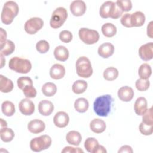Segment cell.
Instances as JSON below:
<instances>
[{"instance_id":"50","label":"cell","mask_w":153,"mask_h":153,"mask_svg":"<svg viewBox=\"0 0 153 153\" xmlns=\"http://www.w3.org/2000/svg\"><path fill=\"white\" fill-rule=\"evenodd\" d=\"M0 56H1V68H2L3 67V66L5 64V59L4 58V56L2 54H0Z\"/></svg>"},{"instance_id":"15","label":"cell","mask_w":153,"mask_h":153,"mask_svg":"<svg viewBox=\"0 0 153 153\" xmlns=\"http://www.w3.org/2000/svg\"><path fill=\"white\" fill-rule=\"evenodd\" d=\"M134 94L133 88L128 86L122 87L118 91V98L123 102H130Z\"/></svg>"},{"instance_id":"23","label":"cell","mask_w":153,"mask_h":153,"mask_svg":"<svg viewBox=\"0 0 153 153\" xmlns=\"http://www.w3.org/2000/svg\"><path fill=\"white\" fill-rule=\"evenodd\" d=\"M66 140L69 144L78 146L81 142V134L76 131L72 130L69 131L66 135Z\"/></svg>"},{"instance_id":"14","label":"cell","mask_w":153,"mask_h":153,"mask_svg":"<svg viewBox=\"0 0 153 153\" xmlns=\"http://www.w3.org/2000/svg\"><path fill=\"white\" fill-rule=\"evenodd\" d=\"M27 128L29 131L33 134H38L42 132L45 128V123L41 120L35 119L30 121L28 125Z\"/></svg>"},{"instance_id":"6","label":"cell","mask_w":153,"mask_h":153,"mask_svg":"<svg viewBox=\"0 0 153 153\" xmlns=\"http://www.w3.org/2000/svg\"><path fill=\"white\" fill-rule=\"evenodd\" d=\"M51 144V137L46 134L32 139L30 142V148L34 152H40L48 148Z\"/></svg>"},{"instance_id":"31","label":"cell","mask_w":153,"mask_h":153,"mask_svg":"<svg viewBox=\"0 0 153 153\" xmlns=\"http://www.w3.org/2000/svg\"><path fill=\"white\" fill-rule=\"evenodd\" d=\"M138 74L140 78L148 79L152 74V69L149 65L148 63H143L139 68Z\"/></svg>"},{"instance_id":"46","label":"cell","mask_w":153,"mask_h":153,"mask_svg":"<svg viewBox=\"0 0 153 153\" xmlns=\"http://www.w3.org/2000/svg\"><path fill=\"white\" fill-rule=\"evenodd\" d=\"M118 153H121V152L132 153L133 149H132L131 147L129 145H123L120 148V149L118 150Z\"/></svg>"},{"instance_id":"29","label":"cell","mask_w":153,"mask_h":153,"mask_svg":"<svg viewBox=\"0 0 153 153\" xmlns=\"http://www.w3.org/2000/svg\"><path fill=\"white\" fill-rule=\"evenodd\" d=\"M87 88V82L84 80H77L72 85V91L75 94L83 93Z\"/></svg>"},{"instance_id":"30","label":"cell","mask_w":153,"mask_h":153,"mask_svg":"<svg viewBox=\"0 0 153 153\" xmlns=\"http://www.w3.org/2000/svg\"><path fill=\"white\" fill-rule=\"evenodd\" d=\"M1 109L2 113L7 117L12 116L15 112V106L14 103L8 100L4 101L2 103Z\"/></svg>"},{"instance_id":"47","label":"cell","mask_w":153,"mask_h":153,"mask_svg":"<svg viewBox=\"0 0 153 153\" xmlns=\"http://www.w3.org/2000/svg\"><path fill=\"white\" fill-rule=\"evenodd\" d=\"M152 23L153 22L151 21L147 26V35L151 38H152V34H153L152 33Z\"/></svg>"},{"instance_id":"17","label":"cell","mask_w":153,"mask_h":153,"mask_svg":"<svg viewBox=\"0 0 153 153\" xmlns=\"http://www.w3.org/2000/svg\"><path fill=\"white\" fill-rule=\"evenodd\" d=\"M39 112L44 116L50 115L54 111L53 103L47 100H42L38 104Z\"/></svg>"},{"instance_id":"39","label":"cell","mask_w":153,"mask_h":153,"mask_svg":"<svg viewBox=\"0 0 153 153\" xmlns=\"http://www.w3.org/2000/svg\"><path fill=\"white\" fill-rule=\"evenodd\" d=\"M18 87L23 90V88L28 85H33L32 79L29 76H21L17 79V81Z\"/></svg>"},{"instance_id":"2","label":"cell","mask_w":153,"mask_h":153,"mask_svg":"<svg viewBox=\"0 0 153 153\" xmlns=\"http://www.w3.org/2000/svg\"><path fill=\"white\" fill-rule=\"evenodd\" d=\"M19 6L16 2L13 1L6 2L2 8L1 19L5 25L11 24L14 18L17 16L19 13Z\"/></svg>"},{"instance_id":"16","label":"cell","mask_w":153,"mask_h":153,"mask_svg":"<svg viewBox=\"0 0 153 153\" xmlns=\"http://www.w3.org/2000/svg\"><path fill=\"white\" fill-rule=\"evenodd\" d=\"M97 52L100 57L108 58L114 54V46L110 42H105L99 47Z\"/></svg>"},{"instance_id":"38","label":"cell","mask_w":153,"mask_h":153,"mask_svg":"<svg viewBox=\"0 0 153 153\" xmlns=\"http://www.w3.org/2000/svg\"><path fill=\"white\" fill-rule=\"evenodd\" d=\"M36 50L40 53H47L49 48L50 45L48 42L45 40H40L36 44Z\"/></svg>"},{"instance_id":"43","label":"cell","mask_w":153,"mask_h":153,"mask_svg":"<svg viewBox=\"0 0 153 153\" xmlns=\"http://www.w3.org/2000/svg\"><path fill=\"white\" fill-rule=\"evenodd\" d=\"M131 14L129 13H126L124 14L121 19V23L123 26L126 27H131L132 26L131 25Z\"/></svg>"},{"instance_id":"21","label":"cell","mask_w":153,"mask_h":153,"mask_svg":"<svg viewBox=\"0 0 153 153\" xmlns=\"http://www.w3.org/2000/svg\"><path fill=\"white\" fill-rule=\"evenodd\" d=\"M69 51L67 48L63 45H59L55 48L54 50V56L56 60L65 62L69 57Z\"/></svg>"},{"instance_id":"44","label":"cell","mask_w":153,"mask_h":153,"mask_svg":"<svg viewBox=\"0 0 153 153\" xmlns=\"http://www.w3.org/2000/svg\"><path fill=\"white\" fill-rule=\"evenodd\" d=\"M62 153L64 152H74V153H79V152H82L83 153L84 151L80 148H74L72 146H66L63 148V149L62 151Z\"/></svg>"},{"instance_id":"26","label":"cell","mask_w":153,"mask_h":153,"mask_svg":"<svg viewBox=\"0 0 153 153\" xmlns=\"http://www.w3.org/2000/svg\"><path fill=\"white\" fill-rule=\"evenodd\" d=\"M89 103L88 100L83 97L77 99L74 103V108L76 111L83 113L88 110Z\"/></svg>"},{"instance_id":"42","label":"cell","mask_w":153,"mask_h":153,"mask_svg":"<svg viewBox=\"0 0 153 153\" xmlns=\"http://www.w3.org/2000/svg\"><path fill=\"white\" fill-rule=\"evenodd\" d=\"M72 33L67 30H64L60 32L59 33V38L60 41L65 43H68L71 42L72 39Z\"/></svg>"},{"instance_id":"9","label":"cell","mask_w":153,"mask_h":153,"mask_svg":"<svg viewBox=\"0 0 153 153\" xmlns=\"http://www.w3.org/2000/svg\"><path fill=\"white\" fill-rule=\"evenodd\" d=\"M44 25V22L39 17H32L27 20L24 26L25 30L30 35L35 34Z\"/></svg>"},{"instance_id":"34","label":"cell","mask_w":153,"mask_h":153,"mask_svg":"<svg viewBox=\"0 0 153 153\" xmlns=\"http://www.w3.org/2000/svg\"><path fill=\"white\" fill-rule=\"evenodd\" d=\"M15 50V45L13 41L7 39L4 44V45L1 48L0 54L4 56H9Z\"/></svg>"},{"instance_id":"40","label":"cell","mask_w":153,"mask_h":153,"mask_svg":"<svg viewBox=\"0 0 153 153\" xmlns=\"http://www.w3.org/2000/svg\"><path fill=\"white\" fill-rule=\"evenodd\" d=\"M24 95L27 98H33L36 96V90L33 85H28L23 88Z\"/></svg>"},{"instance_id":"5","label":"cell","mask_w":153,"mask_h":153,"mask_svg":"<svg viewBox=\"0 0 153 153\" xmlns=\"http://www.w3.org/2000/svg\"><path fill=\"white\" fill-rule=\"evenodd\" d=\"M68 17L67 10L63 7L57 8L52 13L51 19L50 20V26L53 29L60 27Z\"/></svg>"},{"instance_id":"13","label":"cell","mask_w":153,"mask_h":153,"mask_svg":"<svg viewBox=\"0 0 153 153\" xmlns=\"http://www.w3.org/2000/svg\"><path fill=\"white\" fill-rule=\"evenodd\" d=\"M69 121V115L66 112L64 111H59L57 112L53 118V122L54 125L59 128H63L67 126Z\"/></svg>"},{"instance_id":"48","label":"cell","mask_w":153,"mask_h":153,"mask_svg":"<svg viewBox=\"0 0 153 153\" xmlns=\"http://www.w3.org/2000/svg\"><path fill=\"white\" fill-rule=\"evenodd\" d=\"M107 151L105 147L102 145H99L97 146V149L95 151L94 153H97V152H100V153H106Z\"/></svg>"},{"instance_id":"49","label":"cell","mask_w":153,"mask_h":153,"mask_svg":"<svg viewBox=\"0 0 153 153\" xmlns=\"http://www.w3.org/2000/svg\"><path fill=\"white\" fill-rule=\"evenodd\" d=\"M1 128L3 127H7V122L4 120L2 118H1Z\"/></svg>"},{"instance_id":"11","label":"cell","mask_w":153,"mask_h":153,"mask_svg":"<svg viewBox=\"0 0 153 153\" xmlns=\"http://www.w3.org/2000/svg\"><path fill=\"white\" fill-rule=\"evenodd\" d=\"M85 3L81 0H75L71 2L70 5V10L72 14L75 16H81L86 11Z\"/></svg>"},{"instance_id":"8","label":"cell","mask_w":153,"mask_h":153,"mask_svg":"<svg viewBox=\"0 0 153 153\" xmlns=\"http://www.w3.org/2000/svg\"><path fill=\"white\" fill-rule=\"evenodd\" d=\"M117 11V4L113 1H106L100 7L99 14L101 17L107 19L111 17L114 19Z\"/></svg>"},{"instance_id":"41","label":"cell","mask_w":153,"mask_h":153,"mask_svg":"<svg viewBox=\"0 0 153 153\" xmlns=\"http://www.w3.org/2000/svg\"><path fill=\"white\" fill-rule=\"evenodd\" d=\"M139 129L140 132L142 134H144L146 136L151 135L153 132V125H151V126L147 125L142 122L139 125Z\"/></svg>"},{"instance_id":"7","label":"cell","mask_w":153,"mask_h":153,"mask_svg":"<svg viewBox=\"0 0 153 153\" xmlns=\"http://www.w3.org/2000/svg\"><path fill=\"white\" fill-rule=\"evenodd\" d=\"M79 37L81 40L88 45L93 44L99 39V34L97 31L93 29L82 27L79 30Z\"/></svg>"},{"instance_id":"27","label":"cell","mask_w":153,"mask_h":153,"mask_svg":"<svg viewBox=\"0 0 153 153\" xmlns=\"http://www.w3.org/2000/svg\"><path fill=\"white\" fill-rule=\"evenodd\" d=\"M42 93L47 97H51L54 96L57 91L56 85L50 82L45 83L42 87Z\"/></svg>"},{"instance_id":"45","label":"cell","mask_w":153,"mask_h":153,"mask_svg":"<svg viewBox=\"0 0 153 153\" xmlns=\"http://www.w3.org/2000/svg\"><path fill=\"white\" fill-rule=\"evenodd\" d=\"M7 32L6 31L3 29V28H1V39H0V47L2 48L6 41H7Z\"/></svg>"},{"instance_id":"22","label":"cell","mask_w":153,"mask_h":153,"mask_svg":"<svg viewBox=\"0 0 153 153\" xmlns=\"http://www.w3.org/2000/svg\"><path fill=\"white\" fill-rule=\"evenodd\" d=\"M130 21L132 27L142 26L145 22V14L141 11H136L131 14Z\"/></svg>"},{"instance_id":"35","label":"cell","mask_w":153,"mask_h":153,"mask_svg":"<svg viewBox=\"0 0 153 153\" xmlns=\"http://www.w3.org/2000/svg\"><path fill=\"white\" fill-rule=\"evenodd\" d=\"M150 82L148 79H144L139 78L137 79L135 83L136 88L140 91H143L147 90L149 87Z\"/></svg>"},{"instance_id":"28","label":"cell","mask_w":153,"mask_h":153,"mask_svg":"<svg viewBox=\"0 0 153 153\" xmlns=\"http://www.w3.org/2000/svg\"><path fill=\"white\" fill-rule=\"evenodd\" d=\"M0 137L3 142H10L13 139L14 133L11 128L3 127L1 128L0 130Z\"/></svg>"},{"instance_id":"18","label":"cell","mask_w":153,"mask_h":153,"mask_svg":"<svg viewBox=\"0 0 153 153\" xmlns=\"http://www.w3.org/2000/svg\"><path fill=\"white\" fill-rule=\"evenodd\" d=\"M65 74V68L60 64L53 65L50 70V75L54 79H60L62 78Z\"/></svg>"},{"instance_id":"10","label":"cell","mask_w":153,"mask_h":153,"mask_svg":"<svg viewBox=\"0 0 153 153\" xmlns=\"http://www.w3.org/2000/svg\"><path fill=\"white\" fill-rule=\"evenodd\" d=\"M139 55L140 59L144 61H149L153 57V43H146L140 47Z\"/></svg>"},{"instance_id":"36","label":"cell","mask_w":153,"mask_h":153,"mask_svg":"<svg viewBox=\"0 0 153 153\" xmlns=\"http://www.w3.org/2000/svg\"><path fill=\"white\" fill-rule=\"evenodd\" d=\"M115 3L123 12L129 11L132 8V3L130 0H118Z\"/></svg>"},{"instance_id":"3","label":"cell","mask_w":153,"mask_h":153,"mask_svg":"<svg viewBox=\"0 0 153 153\" xmlns=\"http://www.w3.org/2000/svg\"><path fill=\"white\" fill-rule=\"evenodd\" d=\"M8 66L10 69L20 74H27L32 68V64L29 60L19 57L11 58L9 61Z\"/></svg>"},{"instance_id":"19","label":"cell","mask_w":153,"mask_h":153,"mask_svg":"<svg viewBox=\"0 0 153 153\" xmlns=\"http://www.w3.org/2000/svg\"><path fill=\"white\" fill-rule=\"evenodd\" d=\"M134 109L138 115H143L147 110V100L143 97H138L134 105Z\"/></svg>"},{"instance_id":"1","label":"cell","mask_w":153,"mask_h":153,"mask_svg":"<svg viewBox=\"0 0 153 153\" xmlns=\"http://www.w3.org/2000/svg\"><path fill=\"white\" fill-rule=\"evenodd\" d=\"M114 99L110 94L97 97L93 103L94 112L100 117H107L111 111Z\"/></svg>"},{"instance_id":"4","label":"cell","mask_w":153,"mask_h":153,"mask_svg":"<svg viewBox=\"0 0 153 153\" xmlns=\"http://www.w3.org/2000/svg\"><path fill=\"white\" fill-rule=\"evenodd\" d=\"M76 71L78 76L88 78L93 74V69L90 60L85 56L79 57L76 62Z\"/></svg>"},{"instance_id":"37","label":"cell","mask_w":153,"mask_h":153,"mask_svg":"<svg viewBox=\"0 0 153 153\" xmlns=\"http://www.w3.org/2000/svg\"><path fill=\"white\" fill-rule=\"evenodd\" d=\"M142 123L147 125H153L152 118V107H151L142 115Z\"/></svg>"},{"instance_id":"24","label":"cell","mask_w":153,"mask_h":153,"mask_svg":"<svg viewBox=\"0 0 153 153\" xmlns=\"http://www.w3.org/2000/svg\"><path fill=\"white\" fill-rule=\"evenodd\" d=\"M13 81L6 76L0 75V90L2 93H9L13 89Z\"/></svg>"},{"instance_id":"20","label":"cell","mask_w":153,"mask_h":153,"mask_svg":"<svg viewBox=\"0 0 153 153\" xmlns=\"http://www.w3.org/2000/svg\"><path fill=\"white\" fill-rule=\"evenodd\" d=\"M105 122L99 118L93 119L90 123V128L95 133H101L106 129Z\"/></svg>"},{"instance_id":"25","label":"cell","mask_w":153,"mask_h":153,"mask_svg":"<svg viewBox=\"0 0 153 153\" xmlns=\"http://www.w3.org/2000/svg\"><path fill=\"white\" fill-rule=\"evenodd\" d=\"M101 30L103 35L107 38H111L117 33L116 26L111 23H106L103 25Z\"/></svg>"},{"instance_id":"32","label":"cell","mask_w":153,"mask_h":153,"mask_svg":"<svg viewBox=\"0 0 153 153\" xmlns=\"http://www.w3.org/2000/svg\"><path fill=\"white\" fill-rule=\"evenodd\" d=\"M98 146L99 142L94 137H88L85 140L84 147L88 152L94 153Z\"/></svg>"},{"instance_id":"33","label":"cell","mask_w":153,"mask_h":153,"mask_svg":"<svg viewBox=\"0 0 153 153\" xmlns=\"http://www.w3.org/2000/svg\"><path fill=\"white\" fill-rule=\"evenodd\" d=\"M118 76V71L114 67L107 68L103 72V77L107 81L115 80Z\"/></svg>"},{"instance_id":"12","label":"cell","mask_w":153,"mask_h":153,"mask_svg":"<svg viewBox=\"0 0 153 153\" xmlns=\"http://www.w3.org/2000/svg\"><path fill=\"white\" fill-rule=\"evenodd\" d=\"M19 108L20 112L25 115H30L35 111L34 103L27 98L23 99L20 102Z\"/></svg>"}]
</instances>
